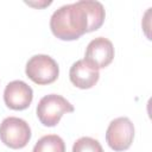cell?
<instances>
[{"label":"cell","mask_w":152,"mask_h":152,"mask_svg":"<svg viewBox=\"0 0 152 152\" xmlns=\"http://www.w3.org/2000/svg\"><path fill=\"white\" fill-rule=\"evenodd\" d=\"M0 139L11 148H23L31 139V128L25 120L8 116L0 124Z\"/></svg>","instance_id":"obj_3"},{"label":"cell","mask_w":152,"mask_h":152,"mask_svg":"<svg viewBox=\"0 0 152 152\" xmlns=\"http://www.w3.org/2000/svg\"><path fill=\"white\" fill-rule=\"evenodd\" d=\"M134 139V126L132 121L126 118H116L110 121L107 132L106 140L108 146L114 151H125L129 148Z\"/></svg>","instance_id":"obj_5"},{"label":"cell","mask_w":152,"mask_h":152,"mask_svg":"<svg viewBox=\"0 0 152 152\" xmlns=\"http://www.w3.org/2000/svg\"><path fill=\"white\" fill-rule=\"evenodd\" d=\"M32 152H65V144L59 135L48 134L36 142Z\"/></svg>","instance_id":"obj_9"},{"label":"cell","mask_w":152,"mask_h":152,"mask_svg":"<svg viewBox=\"0 0 152 152\" xmlns=\"http://www.w3.org/2000/svg\"><path fill=\"white\" fill-rule=\"evenodd\" d=\"M104 17L106 12L101 2L81 0L55 11L50 19V28L53 36L62 40H75L87 32L100 28Z\"/></svg>","instance_id":"obj_1"},{"label":"cell","mask_w":152,"mask_h":152,"mask_svg":"<svg viewBox=\"0 0 152 152\" xmlns=\"http://www.w3.org/2000/svg\"><path fill=\"white\" fill-rule=\"evenodd\" d=\"M33 99L32 88L24 81H12L4 90V101L6 106L13 110L26 109Z\"/></svg>","instance_id":"obj_7"},{"label":"cell","mask_w":152,"mask_h":152,"mask_svg":"<svg viewBox=\"0 0 152 152\" xmlns=\"http://www.w3.org/2000/svg\"><path fill=\"white\" fill-rule=\"evenodd\" d=\"M25 72L31 81L43 86L57 80L59 68L52 57L48 55H34L27 61Z\"/></svg>","instance_id":"obj_4"},{"label":"cell","mask_w":152,"mask_h":152,"mask_svg":"<svg viewBox=\"0 0 152 152\" xmlns=\"http://www.w3.org/2000/svg\"><path fill=\"white\" fill-rule=\"evenodd\" d=\"M114 58V46L112 42L104 37H97L93 39L86 50L84 61L96 69L108 66Z\"/></svg>","instance_id":"obj_6"},{"label":"cell","mask_w":152,"mask_h":152,"mask_svg":"<svg viewBox=\"0 0 152 152\" xmlns=\"http://www.w3.org/2000/svg\"><path fill=\"white\" fill-rule=\"evenodd\" d=\"M74 106L63 96L57 94L45 95L37 104V116L39 121L48 127L56 126L63 114L74 112Z\"/></svg>","instance_id":"obj_2"},{"label":"cell","mask_w":152,"mask_h":152,"mask_svg":"<svg viewBox=\"0 0 152 152\" xmlns=\"http://www.w3.org/2000/svg\"><path fill=\"white\" fill-rule=\"evenodd\" d=\"M69 77L75 87L81 89H89L97 83L100 74L99 69L90 65L87 61L80 59L71 65Z\"/></svg>","instance_id":"obj_8"},{"label":"cell","mask_w":152,"mask_h":152,"mask_svg":"<svg viewBox=\"0 0 152 152\" xmlns=\"http://www.w3.org/2000/svg\"><path fill=\"white\" fill-rule=\"evenodd\" d=\"M72 152H103V148L96 139L82 137L74 142Z\"/></svg>","instance_id":"obj_10"}]
</instances>
